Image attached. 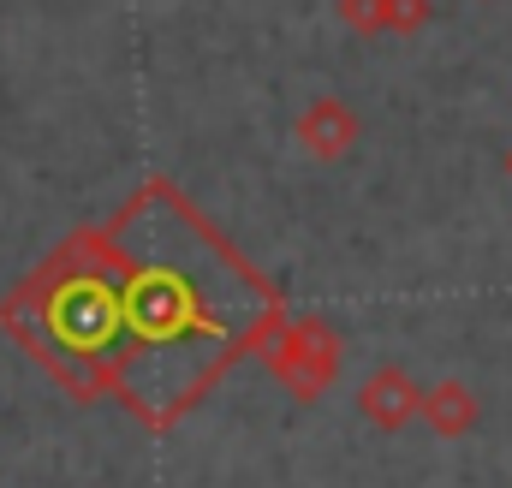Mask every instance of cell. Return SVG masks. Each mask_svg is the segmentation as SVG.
<instances>
[{
  "mask_svg": "<svg viewBox=\"0 0 512 488\" xmlns=\"http://www.w3.org/2000/svg\"><path fill=\"white\" fill-rule=\"evenodd\" d=\"M268 369L292 399H316L340 375V334L316 316H298V322H286L280 346L268 352Z\"/></svg>",
  "mask_w": 512,
  "mask_h": 488,
  "instance_id": "obj_1",
  "label": "cell"
},
{
  "mask_svg": "<svg viewBox=\"0 0 512 488\" xmlns=\"http://www.w3.org/2000/svg\"><path fill=\"white\" fill-rule=\"evenodd\" d=\"M417 405H423V387L411 381L405 364L370 369L364 387H358V411H364V423H370L376 435H399L405 423H417Z\"/></svg>",
  "mask_w": 512,
  "mask_h": 488,
  "instance_id": "obj_2",
  "label": "cell"
},
{
  "mask_svg": "<svg viewBox=\"0 0 512 488\" xmlns=\"http://www.w3.org/2000/svg\"><path fill=\"white\" fill-rule=\"evenodd\" d=\"M358 137H364V125H358V114H352L340 96H316V102L298 114V143H304L316 161H346V155L358 149Z\"/></svg>",
  "mask_w": 512,
  "mask_h": 488,
  "instance_id": "obj_3",
  "label": "cell"
},
{
  "mask_svg": "<svg viewBox=\"0 0 512 488\" xmlns=\"http://www.w3.org/2000/svg\"><path fill=\"white\" fill-rule=\"evenodd\" d=\"M477 393L465 387V381H435V387H423V405H417V417L441 435V441H465L471 429H477Z\"/></svg>",
  "mask_w": 512,
  "mask_h": 488,
  "instance_id": "obj_4",
  "label": "cell"
},
{
  "mask_svg": "<svg viewBox=\"0 0 512 488\" xmlns=\"http://www.w3.org/2000/svg\"><path fill=\"white\" fill-rule=\"evenodd\" d=\"M429 18H435L429 0H382V30L387 36H417Z\"/></svg>",
  "mask_w": 512,
  "mask_h": 488,
  "instance_id": "obj_5",
  "label": "cell"
},
{
  "mask_svg": "<svg viewBox=\"0 0 512 488\" xmlns=\"http://www.w3.org/2000/svg\"><path fill=\"white\" fill-rule=\"evenodd\" d=\"M334 12H340V24L358 30V36H376V30H382V0H340Z\"/></svg>",
  "mask_w": 512,
  "mask_h": 488,
  "instance_id": "obj_6",
  "label": "cell"
}]
</instances>
